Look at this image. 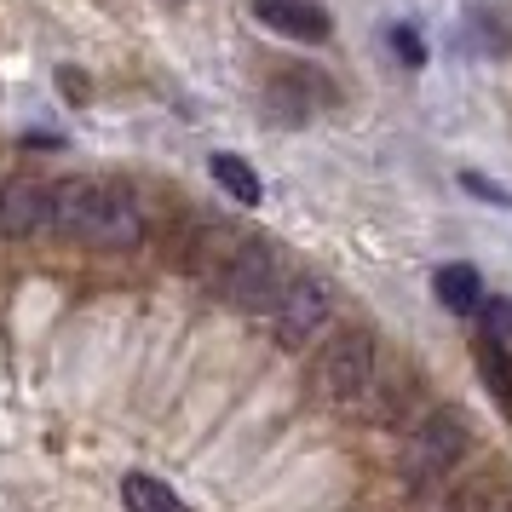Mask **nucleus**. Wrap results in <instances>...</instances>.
Listing matches in <instances>:
<instances>
[{"instance_id": "f257e3e1", "label": "nucleus", "mask_w": 512, "mask_h": 512, "mask_svg": "<svg viewBox=\"0 0 512 512\" xmlns=\"http://www.w3.org/2000/svg\"><path fill=\"white\" fill-rule=\"evenodd\" d=\"M52 231L87 242V248H104V254H127L144 236V213L133 190L104 185V179H64V185H52Z\"/></svg>"}, {"instance_id": "f03ea898", "label": "nucleus", "mask_w": 512, "mask_h": 512, "mask_svg": "<svg viewBox=\"0 0 512 512\" xmlns=\"http://www.w3.org/2000/svg\"><path fill=\"white\" fill-rule=\"evenodd\" d=\"M380 380V351H374L369 328H340L323 351H317V369H311V392L334 403V409H363L369 386Z\"/></svg>"}, {"instance_id": "7ed1b4c3", "label": "nucleus", "mask_w": 512, "mask_h": 512, "mask_svg": "<svg viewBox=\"0 0 512 512\" xmlns=\"http://www.w3.org/2000/svg\"><path fill=\"white\" fill-rule=\"evenodd\" d=\"M466 449H472V426H466L461 409H432V415L409 432L397 472H403V484L409 489H432L466 461Z\"/></svg>"}, {"instance_id": "20e7f679", "label": "nucleus", "mask_w": 512, "mask_h": 512, "mask_svg": "<svg viewBox=\"0 0 512 512\" xmlns=\"http://www.w3.org/2000/svg\"><path fill=\"white\" fill-rule=\"evenodd\" d=\"M208 282H213V294H219V300H231L236 311H271L288 277H282L277 254H271L259 236H236L231 254L219 259V271H213Z\"/></svg>"}, {"instance_id": "39448f33", "label": "nucleus", "mask_w": 512, "mask_h": 512, "mask_svg": "<svg viewBox=\"0 0 512 512\" xmlns=\"http://www.w3.org/2000/svg\"><path fill=\"white\" fill-rule=\"evenodd\" d=\"M271 317V334H277L282 351H300L317 340V328L328 323V288L317 277H288L282 282L277 305L265 311Z\"/></svg>"}, {"instance_id": "423d86ee", "label": "nucleus", "mask_w": 512, "mask_h": 512, "mask_svg": "<svg viewBox=\"0 0 512 512\" xmlns=\"http://www.w3.org/2000/svg\"><path fill=\"white\" fill-rule=\"evenodd\" d=\"M328 104H334V81L317 75L311 64H282V70H271V81H265V110L277 121H311L317 110H328Z\"/></svg>"}, {"instance_id": "0eeeda50", "label": "nucleus", "mask_w": 512, "mask_h": 512, "mask_svg": "<svg viewBox=\"0 0 512 512\" xmlns=\"http://www.w3.org/2000/svg\"><path fill=\"white\" fill-rule=\"evenodd\" d=\"M41 225H52V185L35 179L0 185V236H35Z\"/></svg>"}, {"instance_id": "6e6552de", "label": "nucleus", "mask_w": 512, "mask_h": 512, "mask_svg": "<svg viewBox=\"0 0 512 512\" xmlns=\"http://www.w3.org/2000/svg\"><path fill=\"white\" fill-rule=\"evenodd\" d=\"M254 18L265 29H277L288 41H323L334 18H328L317 0H254Z\"/></svg>"}, {"instance_id": "1a4fd4ad", "label": "nucleus", "mask_w": 512, "mask_h": 512, "mask_svg": "<svg viewBox=\"0 0 512 512\" xmlns=\"http://www.w3.org/2000/svg\"><path fill=\"white\" fill-rule=\"evenodd\" d=\"M432 288H438V305L455 311V317H472L484 305V277L472 265H443L438 277H432Z\"/></svg>"}, {"instance_id": "9d476101", "label": "nucleus", "mask_w": 512, "mask_h": 512, "mask_svg": "<svg viewBox=\"0 0 512 512\" xmlns=\"http://www.w3.org/2000/svg\"><path fill=\"white\" fill-rule=\"evenodd\" d=\"M121 501H127V512H190L185 501H179L162 478H150V472H127V478H121Z\"/></svg>"}, {"instance_id": "9b49d317", "label": "nucleus", "mask_w": 512, "mask_h": 512, "mask_svg": "<svg viewBox=\"0 0 512 512\" xmlns=\"http://www.w3.org/2000/svg\"><path fill=\"white\" fill-rule=\"evenodd\" d=\"M213 179H219V185L231 190L236 202H242V208H254L259 196H265V190H259V173L248 162H242V156H225V150H219V156H213Z\"/></svg>"}, {"instance_id": "f8f14e48", "label": "nucleus", "mask_w": 512, "mask_h": 512, "mask_svg": "<svg viewBox=\"0 0 512 512\" xmlns=\"http://www.w3.org/2000/svg\"><path fill=\"white\" fill-rule=\"evenodd\" d=\"M478 369H484L489 392L512 409V351L501 346V340H484V346H478Z\"/></svg>"}, {"instance_id": "ddd939ff", "label": "nucleus", "mask_w": 512, "mask_h": 512, "mask_svg": "<svg viewBox=\"0 0 512 512\" xmlns=\"http://www.w3.org/2000/svg\"><path fill=\"white\" fill-rule=\"evenodd\" d=\"M392 52H397V64H409V70H420V64H426V41H420V29L397 24V29H392Z\"/></svg>"}, {"instance_id": "4468645a", "label": "nucleus", "mask_w": 512, "mask_h": 512, "mask_svg": "<svg viewBox=\"0 0 512 512\" xmlns=\"http://www.w3.org/2000/svg\"><path fill=\"white\" fill-rule=\"evenodd\" d=\"M484 340H512V300H484Z\"/></svg>"}, {"instance_id": "2eb2a0df", "label": "nucleus", "mask_w": 512, "mask_h": 512, "mask_svg": "<svg viewBox=\"0 0 512 512\" xmlns=\"http://www.w3.org/2000/svg\"><path fill=\"white\" fill-rule=\"evenodd\" d=\"M461 185L472 190V196H484V202H501V208L512 202L507 190H501V185H489V179H478V173H461Z\"/></svg>"}, {"instance_id": "dca6fc26", "label": "nucleus", "mask_w": 512, "mask_h": 512, "mask_svg": "<svg viewBox=\"0 0 512 512\" xmlns=\"http://www.w3.org/2000/svg\"><path fill=\"white\" fill-rule=\"evenodd\" d=\"M58 87H64L70 104H87V81H81V70H58Z\"/></svg>"}, {"instance_id": "f3484780", "label": "nucleus", "mask_w": 512, "mask_h": 512, "mask_svg": "<svg viewBox=\"0 0 512 512\" xmlns=\"http://www.w3.org/2000/svg\"><path fill=\"white\" fill-rule=\"evenodd\" d=\"M478 507H484V495H478V489H466L461 501H449L443 512H478Z\"/></svg>"}]
</instances>
